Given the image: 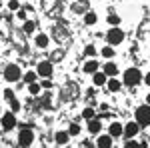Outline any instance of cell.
<instances>
[{"mask_svg": "<svg viewBox=\"0 0 150 148\" xmlns=\"http://www.w3.org/2000/svg\"><path fill=\"white\" fill-rule=\"evenodd\" d=\"M136 122L140 126H150V104L136 108Z\"/></svg>", "mask_w": 150, "mask_h": 148, "instance_id": "obj_1", "label": "cell"}, {"mask_svg": "<svg viewBox=\"0 0 150 148\" xmlns=\"http://www.w3.org/2000/svg\"><path fill=\"white\" fill-rule=\"evenodd\" d=\"M140 80H142V74H140L138 68H130L124 72V84L126 86H136Z\"/></svg>", "mask_w": 150, "mask_h": 148, "instance_id": "obj_2", "label": "cell"}, {"mask_svg": "<svg viewBox=\"0 0 150 148\" xmlns=\"http://www.w3.org/2000/svg\"><path fill=\"white\" fill-rule=\"evenodd\" d=\"M106 40H108V44H110V46L120 44V42L124 40V32H122L118 26H112V28L108 30V34H106Z\"/></svg>", "mask_w": 150, "mask_h": 148, "instance_id": "obj_3", "label": "cell"}, {"mask_svg": "<svg viewBox=\"0 0 150 148\" xmlns=\"http://www.w3.org/2000/svg\"><path fill=\"white\" fill-rule=\"evenodd\" d=\"M22 76V70L18 68L16 64H8L6 68H4V78L8 80V82H18Z\"/></svg>", "mask_w": 150, "mask_h": 148, "instance_id": "obj_4", "label": "cell"}, {"mask_svg": "<svg viewBox=\"0 0 150 148\" xmlns=\"http://www.w3.org/2000/svg\"><path fill=\"white\" fill-rule=\"evenodd\" d=\"M32 142H34V134H32V130L22 128L20 134H18V144H20V146H30Z\"/></svg>", "mask_w": 150, "mask_h": 148, "instance_id": "obj_5", "label": "cell"}, {"mask_svg": "<svg viewBox=\"0 0 150 148\" xmlns=\"http://www.w3.org/2000/svg\"><path fill=\"white\" fill-rule=\"evenodd\" d=\"M0 122H2V130H12L16 126V116L14 112H6L0 116Z\"/></svg>", "mask_w": 150, "mask_h": 148, "instance_id": "obj_6", "label": "cell"}, {"mask_svg": "<svg viewBox=\"0 0 150 148\" xmlns=\"http://www.w3.org/2000/svg\"><path fill=\"white\" fill-rule=\"evenodd\" d=\"M36 72H38V76L50 78V76H52V72H54V68H52V64H50V62H40V64H38V68H36Z\"/></svg>", "mask_w": 150, "mask_h": 148, "instance_id": "obj_7", "label": "cell"}, {"mask_svg": "<svg viewBox=\"0 0 150 148\" xmlns=\"http://www.w3.org/2000/svg\"><path fill=\"white\" fill-rule=\"evenodd\" d=\"M138 128H140L138 122H128V124L124 126V134H122V136H126V138H134L136 134H138Z\"/></svg>", "mask_w": 150, "mask_h": 148, "instance_id": "obj_8", "label": "cell"}, {"mask_svg": "<svg viewBox=\"0 0 150 148\" xmlns=\"http://www.w3.org/2000/svg\"><path fill=\"white\" fill-rule=\"evenodd\" d=\"M88 130H90L92 134H98V132L102 130V118H90V122H88Z\"/></svg>", "mask_w": 150, "mask_h": 148, "instance_id": "obj_9", "label": "cell"}, {"mask_svg": "<svg viewBox=\"0 0 150 148\" xmlns=\"http://www.w3.org/2000/svg\"><path fill=\"white\" fill-rule=\"evenodd\" d=\"M108 132H110V136H112V138H118V136H122V134H124V126L118 124V122H112L110 128H108Z\"/></svg>", "mask_w": 150, "mask_h": 148, "instance_id": "obj_10", "label": "cell"}, {"mask_svg": "<svg viewBox=\"0 0 150 148\" xmlns=\"http://www.w3.org/2000/svg\"><path fill=\"white\" fill-rule=\"evenodd\" d=\"M92 80H94V84L96 86H104L108 80H106V74H104V70H96L92 74Z\"/></svg>", "mask_w": 150, "mask_h": 148, "instance_id": "obj_11", "label": "cell"}, {"mask_svg": "<svg viewBox=\"0 0 150 148\" xmlns=\"http://www.w3.org/2000/svg\"><path fill=\"white\" fill-rule=\"evenodd\" d=\"M96 146H100V148H110V146H112V136H110V134H102V136H98V140H96Z\"/></svg>", "mask_w": 150, "mask_h": 148, "instance_id": "obj_12", "label": "cell"}, {"mask_svg": "<svg viewBox=\"0 0 150 148\" xmlns=\"http://www.w3.org/2000/svg\"><path fill=\"white\" fill-rule=\"evenodd\" d=\"M84 72H86V74H94V72H96V70H98V62H96V60H88V62H86V64H84Z\"/></svg>", "mask_w": 150, "mask_h": 148, "instance_id": "obj_13", "label": "cell"}, {"mask_svg": "<svg viewBox=\"0 0 150 148\" xmlns=\"http://www.w3.org/2000/svg\"><path fill=\"white\" fill-rule=\"evenodd\" d=\"M102 70H104V74H106V76H116V72H118V68H116L114 62H108Z\"/></svg>", "mask_w": 150, "mask_h": 148, "instance_id": "obj_14", "label": "cell"}, {"mask_svg": "<svg viewBox=\"0 0 150 148\" xmlns=\"http://www.w3.org/2000/svg\"><path fill=\"white\" fill-rule=\"evenodd\" d=\"M68 138H70V132H56V144L64 146L68 142Z\"/></svg>", "mask_w": 150, "mask_h": 148, "instance_id": "obj_15", "label": "cell"}, {"mask_svg": "<svg viewBox=\"0 0 150 148\" xmlns=\"http://www.w3.org/2000/svg\"><path fill=\"white\" fill-rule=\"evenodd\" d=\"M36 46H38V48H46L48 46V36L46 34H38L36 36Z\"/></svg>", "mask_w": 150, "mask_h": 148, "instance_id": "obj_16", "label": "cell"}, {"mask_svg": "<svg viewBox=\"0 0 150 148\" xmlns=\"http://www.w3.org/2000/svg\"><path fill=\"white\" fill-rule=\"evenodd\" d=\"M106 84H108V90H110V92H118V90H120V86H122V84H120V82H118L116 78L108 80Z\"/></svg>", "mask_w": 150, "mask_h": 148, "instance_id": "obj_17", "label": "cell"}, {"mask_svg": "<svg viewBox=\"0 0 150 148\" xmlns=\"http://www.w3.org/2000/svg\"><path fill=\"white\" fill-rule=\"evenodd\" d=\"M36 76H38V72H36V70H30V72H26V74H24V82H26V84L36 82Z\"/></svg>", "mask_w": 150, "mask_h": 148, "instance_id": "obj_18", "label": "cell"}, {"mask_svg": "<svg viewBox=\"0 0 150 148\" xmlns=\"http://www.w3.org/2000/svg\"><path fill=\"white\" fill-rule=\"evenodd\" d=\"M84 22L88 24V26L96 24V14H94V12H86V14H84Z\"/></svg>", "mask_w": 150, "mask_h": 148, "instance_id": "obj_19", "label": "cell"}, {"mask_svg": "<svg viewBox=\"0 0 150 148\" xmlns=\"http://www.w3.org/2000/svg\"><path fill=\"white\" fill-rule=\"evenodd\" d=\"M28 90H30V94H38V92L42 90V84H38V82H30V84H28Z\"/></svg>", "mask_w": 150, "mask_h": 148, "instance_id": "obj_20", "label": "cell"}, {"mask_svg": "<svg viewBox=\"0 0 150 148\" xmlns=\"http://www.w3.org/2000/svg\"><path fill=\"white\" fill-rule=\"evenodd\" d=\"M86 8H88V2H76L74 4V12H84L86 14Z\"/></svg>", "mask_w": 150, "mask_h": 148, "instance_id": "obj_21", "label": "cell"}, {"mask_svg": "<svg viewBox=\"0 0 150 148\" xmlns=\"http://www.w3.org/2000/svg\"><path fill=\"white\" fill-rule=\"evenodd\" d=\"M34 30H36V24L34 22H30V20H28V22H24V32H26V34H32Z\"/></svg>", "mask_w": 150, "mask_h": 148, "instance_id": "obj_22", "label": "cell"}, {"mask_svg": "<svg viewBox=\"0 0 150 148\" xmlns=\"http://www.w3.org/2000/svg\"><path fill=\"white\" fill-rule=\"evenodd\" d=\"M108 24H110V26H118V24H120V16L110 14V16H108Z\"/></svg>", "mask_w": 150, "mask_h": 148, "instance_id": "obj_23", "label": "cell"}, {"mask_svg": "<svg viewBox=\"0 0 150 148\" xmlns=\"http://www.w3.org/2000/svg\"><path fill=\"white\" fill-rule=\"evenodd\" d=\"M102 56H104V58H112V56H114L112 46H106V48H102Z\"/></svg>", "mask_w": 150, "mask_h": 148, "instance_id": "obj_24", "label": "cell"}, {"mask_svg": "<svg viewBox=\"0 0 150 148\" xmlns=\"http://www.w3.org/2000/svg\"><path fill=\"white\" fill-rule=\"evenodd\" d=\"M82 118H86V120H90V118H94V110H92V108H86V110L82 112Z\"/></svg>", "mask_w": 150, "mask_h": 148, "instance_id": "obj_25", "label": "cell"}, {"mask_svg": "<svg viewBox=\"0 0 150 148\" xmlns=\"http://www.w3.org/2000/svg\"><path fill=\"white\" fill-rule=\"evenodd\" d=\"M70 136H76V134H78V132H80V126L78 124H70Z\"/></svg>", "mask_w": 150, "mask_h": 148, "instance_id": "obj_26", "label": "cell"}, {"mask_svg": "<svg viewBox=\"0 0 150 148\" xmlns=\"http://www.w3.org/2000/svg\"><path fill=\"white\" fill-rule=\"evenodd\" d=\"M84 54H86V56H94V54H96V48H94L92 44L86 46V48H84Z\"/></svg>", "mask_w": 150, "mask_h": 148, "instance_id": "obj_27", "label": "cell"}, {"mask_svg": "<svg viewBox=\"0 0 150 148\" xmlns=\"http://www.w3.org/2000/svg\"><path fill=\"white\" fill-rule=\"evenodd\" d=\"M8 8H10V10H18V8H20L18 0H10V2H8Z\"/></svg>", "mask_w": 150, "mask_h": 148, "instance_id": "obj_28", "label": "cell"}, {"mask_svg": "<svg viewBox=\"0 0 150 148\" xmlns=\"http://www.w3.org/2000/svg\"><path fill=\"white\" fill-rule=\"evenodd\" d=\"M10 102H12V112H18V110H20V102H18V100H14V98H12Z\"/></svg>", "mask_w": 150, "mask_h": 148, "instance_id": "obj_29", "label": "cell"}, {"mask_svg": "<svg viewBox=\"0 0 150 148\" xmlns=\"http://www.w3.org/2000/svg\"><path fill=\"white\" fill-rule=\"evenodd\" d=\"M4 98H8V100H12V98H14V92H12L10 88H6V90H4Z\"/></svg>", "mask_w": 150, "mask_h": 148, "instance_id": "obj_30", "label": "cell"}, {"mask_svg": "<svg viewBox=\"0 0 150 148\" xmlns=\"http://www.w3.org/2000/svg\"><path fill=\"white\" fill-rule=\"evenodd\" d=\"M42 88H46V90H48V88H52V82H50V78H46L44 82H42Z\"/></svg>", "mask_w": 150, "mask_h": 148, "instance_id": "obj_31", "label": "cell"}, {"mask_svg": "<svg viewBox=\"0 0 150 148\" xmlns=\"http://www.w3.org/2000/svg\"><path fill=\"white\" fill-rule=\"evenodd\" d=\"M24 16H26V12H24V10H18V18H22V20H24Z\"/></svg>", "mask_w": 150, "mask_h": 148, "instance_id": "obj_32", "label": "cell"}, {"mask_svg": "<svg viewBox=\"0 0 150 148\" xmlns=\"http://www.w3.org/2000/svg\"><path fill=\"white\" fill-rule=\"evenodd\" d=\"M144 82H146V84H148V86H150V72H148V74H146V76H144Z\"/></svg>", "mask_w": 150, "mask_h": 148, "instance_id": "obj_33", "label": "cell"}, {"mask_svg": "<svg viewBox=\"0 0 150 148\" xmlns=\"http://www.w3.org/2000/svg\"><path fill=\"white\" fill-rule=\"evenodd\" d=\"M146 102H148V104H150V94H148V96H146Z\"/></svg>", "mask_w": 150, "mask_h": 148, "instance_id": "obj_34", "label": "cell"}, {"mask_svg": "<svg viewBox=\"0 0 150 148\" xmlns=\"http://www.w3.org/2000/svg\"><path fill=\"white\" fill-rule=\"evenodd\" d=\"M0 116H2V110H0Z\"/></svg>", "mask_w": 150, "mask_h": 148, "instance_id": "obj_35", "label": "cell"}]
</instances>
